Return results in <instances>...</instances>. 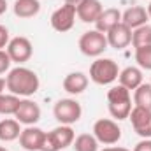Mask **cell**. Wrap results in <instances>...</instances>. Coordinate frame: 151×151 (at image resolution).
Masks as SVG:
<instances>
[{
    "label": "cell",
    "instance_id": "obj_1",
    "mask_svg": "<svg viewBox=\"0 0 151 151\" xmlns=\"http://www.w3.org/2000/svg\"><path fill=\"white\" fill-rule=\"evenodd\" d=\"M5 88L9 90V93L28 99L32 95H35L40 88V81L39 76L23 65H18L14 69H11L5 76Z\"/></svg>",
    "mask_w": 151,
    "mask_h": 151
},
{
    "label": "cell",
    "instance_id": "obj_2",
    "mask_svg": "<svg viewBox=\"0 0 151 151\" xmlns=\"http://www.w3.org/2000/svg\"><path fill=\"white\" fill-rule=\"evenodd\" d=\"M107 109L109 114L116 121L128 119L130 111H132V95L130 90H127L121 84H114L107 91Z\"/></svg>",
    "mask_w": 151,
    "mask_h": 151
},
{
    "label": "cell",
    "instance_id": "obj_3",
    "mask_svg": "<svg viewBox=\"0 0 151 151\" xmlns=\"http://www.w3.org/2000/svg\"><path fill=\"white\" fill-rule=\"evenodd\" d=\"M76 139V132L72 125H58L51 132H46L40 151H62L69 146H72Z\"/></svg>",
    "mask_w": 151,
    "mask_h": 151
},
{
    "label": "cell",
    "instance_id": "obj_4",
    "mask_svg": "<svg viewBox=\"0 0 151 151\" xmlns=\"http://www.w3.org/2000/svg\"><path fill=\"white\" fill-rule=\"evenodd\" d=\"M119 76V67L113 58H97L90 65V79L99 86L113 84Z\"/></svg>",
    "mask_w": 151,
    "mask_h": 151
},
{
    "label": "cell",
    "instance_id": "obj_5",
    "mask_svg": "<svg viewBox=\"0 0 151 151\" xmlns=\"http://www.w3.org/2000/svg\"><path fill=\"white\" fill-rule=\"evenodd\" d=\"M77 46H79V51L84 56H90V58H99L109 47L106 34H102L99 30H88V32H84L79 37Z\"/></svg>",
    "mask_w": 151,
    "mask_h": 151
},
{
    "label": "cell",
    "instance_id": "obj_6",
    "mask_svg": "<svg viewBox=\"0 0 151 151\" xmlns=\"http://www.w3.org/2000/svg\"><path fill=\"white\" fill-rule=\"evenodd\" d=\"M53 114L60 125H74L83 116V107L76 99H60L53 107Z\"/></svg>",
    "mask_w": 151,
    "mask_h": 151
},
{
    "label": "cell",
    "instance_id": "obj_7",
    "mask_svg": "<svg viewBox=\"0 0 151 151\" xmlns=\"http://www.w3.org/2000/svg\"><path fill=\"white\" fill-rule=\"evenodd\" d=\"M93 135L99 141V144L113 146L121 139V128H119L116 119L100 118L93 123Z\"/></svg>",
    "mask_w": 151,
    "mask_h": 151
},
{
    "label": "cell",
    "instance_id": "obj_8",
    "mask_svg": "<svg viewBox=\"0 0 151 151\" xmlns=\"http://www.w3.org/2000/svg\"><path fill=\"white\" fill-rule=\"evenodd\" d=\"M7 53L12 60V63H18V65H23L27 63L32 55H34V46L30 42L28 37H23V35H18V37H12L7 44Z\"/></svg>",
    "mask_w": 151,
    "mask_h": 151
},
{
    "label": "cell",
    "instance_id": "obj_9",
    "mask_svg": "<svg viewBox=\"0 0 151 151\" xmlns=\"http://www.w3.org/2000/svg\"><path fill=\"white\" fill-rule=\"evenodd\" d=\"M76 5H70V4H63L60 5L53 14H51V27L53 30L60 32V34H65L69 30H72L76 23Z\"/></svg>",
    "mask_w": 151,
    "mask_h": 151
},
{
    "label": "cell",
    "instance_id": "obj_10",
    "mask_svg": "<svg viewBox=\"0 0 151 151\" xmlns=\"http://www.w3.org/2000/svg\"><path fill=\"white\" fill-rule=\"evenodd\" d=\"M134 132L142 137V139H151V109H144V107H137L134 106L130 116H128Z\"/></svg>",
    "mask_w": 151,
    "mask_h": 151
},
{
    "label": "cell",
    "instance_id": "obj_11",
    "mask_svg": "<svg viewBox=\"0 0 151 151\" xmlns=\"http://www.w3.org/2000/svg\"><path fill=\"white\" fill-rule=\"evenodd\" d=\"M14 118L21 123V125H35L39 119H40V107H39L37 102L30 100V99H21L16 113H14Z\"/></svg>",
    "mask_w": 151,
    "mask_h": 151
},
{
    "label": "cell",
    "instance_id": "obj_12",
    "mask_svg": "<svg viewBox=\"0 0 151 151\" xmlns=\"http://www.w3.org/2000/svg\"><path fill=\"white\" fill-rule=\"evenodd\" d=\"M44 135H46V132L42 128H39L35 125H30V127L21 130V134H19V146L27 151H40Z\"/></svg>",
    "mask_w": 151,
    "mask_h": 151
},
{
    "label": "cell",
    "instance_id": "obj_13",
    "mask_svg": "<svg viewBox=\"0 0 151 151\" xmlns=\"http://www.w3.org/2000/svg\"><path fill=\"white\" fill-rule=\"evenodd\" d=\"M107 44L114 49H125L132 44V28H128L125 23H118L107 34Z\"/></svg>",
    "mask_w": 151,
    "mask_h": 151
},
{
    "label": "cell",
    "instance_id": "obj_14",
    "mask_svg": "<svg viewBox=\"0 0 151 151\" xmlns=\"http://www.w3.org/2000/svg\"><path fill=\"white\" fill-rule=\"evenodd\" d=\"M102 11H104V5L100 0H83L76 7L77 19H81L83 23H95L102 14Z\"/></svg>",
    "mask_w": 151,
    "mask_h": 151
},
{
    "label": "cell",
    "instance_id": "obj_15",
    "mask_svg": "<svg viewBox=\"0 0 151 151\" xmlns=\"http://www.w3.org/2000/svg\"><path fill=\"white\" fill-rule=\"evenodd\" d=\"M148 19H150L148 11L142 5H132L125 12H121V23H125L132 30H135L142 25H148Z\"/></svg>",
    "mask_w": 151,
    "mask_h": 151
},
{
    "label": "cell",
    "instance_id": "obj_16",
    "mask_svg": "<svg viewBox=\"0 0 151 151\" xmlns=\"http://www.w3.org/2000/svg\"><path fill=\"white\" fill-rule=\"evenodd\" d=\"M88 83H90V79L84 72H70L63 77L62 86L69 95H81L88 88Z\"/></svg>",
    "mask_w": 151,
    "mask_h": 151
},
{
    "label": "cell",
    "instance_id": "obj_17",
    "mask_svg": "<svg viewBox=\"0 0 151 151\" xmlns=\"http://www.w3.org/2000/svg\"><path fill=\"white\" fill-rule=\"evenodd\" d=\"M118 23H121V11L116 7H109V9H104L102 14L99 16V19L95 21V30L107 34Z\"/></svg>",
    "mask_w": 151,
    "mask_h": 151
},
{
    "label": "cell",
    "instance_id": "obj_18",
    "mask_svg": "<svg viewBox=\"0 0 151 151\" xmlns=\"http://www.w3.org/2000/svg\"><path fill=\"white\" fill-rule=\"evenodd\" d=\"M118 81H119L118 84H121L127 90L134 91L135 88H139L142 84V69H139V67H125L123 70H119Z\"/></svg>",
    "mask_w": 151,
    "mask_h": 151
},
{
    "label": "cell",
    "instance_id": "obj_19",
    "mask_svg": "<svg viewBox=\"0 0 151 151\" xmlns=\"http://www.w3.org/2000/svg\"><path fill=\"white\" fill-rule=\"evenodd\" d=\"M19 134H21V123L16 118L0 119V141L2 142H12L19 139Z\"/></svg>",
    "mask_w": 151,
    "mask_h": 151
},
{
    "label": "cell",
    "instance_id": "obj_20",
    "mask_svg": "<svg viewBox=\"0 0 151 151\" xmlns=\"http://www.w3.org/2000/svg\"><path fill=\"white\" fill-rule=\"evenodd\" d=\"M12 11L18 18L28 19L40 12V2L39 0H16L12 5Z\"/></svg>",
    "mask_w": 151,
    "mask_h": 151
},
{
    "label": "cell",
    "instance_id": "obj_21",
    "mask_svg": "<svg viewBox=\"0 0 151 151\" xmlns=\"http://www.w3.org/2000/svg\"><path fill=\"white\" fill-rule=\"evenodd\" d=\"M19 102H21V97L12 95V93H2L0 95V114L2 116H14Z\"/></svg>",
    "mask_w": 151,
    "mask_h": 151
},
{
    "label": "cell",
    "instance_id": "obj_22",
    "mask_svg": "<svg viewBox=\"0 0 151 151\" xmlns=\"http://www.w3.org/2000/svg\"><path fill=\"white\" fill-rule=\"evenodd\" d=\"M134 106L151 109V84L142 83L139 88L134 90Z\"/></svg>",
    "mask_w": 151,
    "mask_h": 151
},
{
    "label": "cell",
    "instance_id": "obj_23",
    "mask_svg": "<svg viewBox=\"0 0 151 151\" xmlns=\"http://www.w3.org/2000/svg\"><path fill=\"white\" fill-rule=\"evenodd\" d=\"M74 151H99V141L93 134H79L72 142Z\"/></svg>",
    "mask_w": 151,
    "mask_h": 151
},
{
    "label": "cell",
    "instance_id": "obj_24",
    "mask_svg": "<svg viewBox=\"0 0 151 151\" xmlns=\"http://www.w3.org/2000/svg\"><path fill=\"white\" fill-rule=\"evenodd\" d=\"M132 46H134V49L151 46V25H142V27L132 30Z\"/></svg>",
    "mask_w": 151,
    "mask_h": 151
},
{
    "label": "cell",
    "instance_id": "obj_25",
    "mask_svg": "<svg viewBox=\"0 0 151 151\" xmlns=\"http://www.w3.org/2000/svg\"><path fill=\"white\" fill-rule=\"evenodd\" d=\"M135 62H137L139 69L151 70V46L135 47Z\"/></svg>",
    "mask_w": 151,
    "mask_h": 151
},
{
    "label": "cell",
    "instance_id": "obj_26",
    "mask_svg": "<svg viewBox=\"0 0 151 151\" xmlns=\"http://www.w3.org/2000/svg\"><path fill=\"white\" fill-rule=\"evenodd\" d=\"M11 63H12V60H11V56L7 53V49H0V74L9 72L11 70Z\"/></svg>",
    "mask_w": 151,
    "mask_h": 151
},
{
    "label": "cell",
    "instance_id": "obj_27",
    "mask_svg": "<svg viewBox=\"0 0 151 151\" xmlns=\"http://www.w3.org/2000/svg\"><path fill=\"white\" fill-rule=\"evenodd\" d=\"M9 40H11V35H9L7 27L0 25V49H5L7 44H9Z\"/></svg>",
    "mask_w": 151,
    "mask_h": 151
},
{
    "label": "cell",
    "instance_id": "obj_28",
    "mask_svg": "<svg viewBox=\"0 0 151 151\" xmlns=\"http://www.w3.org/2000/svg\"><path fill=\"white\" fill-rule=\"evenodd\" d=\"M134 151H151V139H142V141H139V142L134 146Z\"/></svg>",
    "mask_w": 151,
    "mask_h": 151
},
{
    "label": "cell",
    "instance_id": "obj_29",
    "mask_svg": "<svg viewBox=\"0 0 151 151\" xmlns=\"http://www.w3.org/2000/svg\"><path fill=\"white\" fill-rule=\"evenodd\" d=\"M102 151H128L127 148H121V146H107V148H104Z\"/></svg>",
    "mask_w": 151,
    "mask_h": 151
},
{
    "label": "cell",
    "instance_id": "obj_30",
    "mask_svg": "<svg viewBox=\"0 0 151 151\" xmlns=\"http://www.w3.org/2000/svg\"><path fill=\"white\" fill-rule=\"evenodd\" d=\"M7 0H0V16L2 14H5V11H7Z\"/></svg>",
    "mask_w": 151,
    "mask_h": 151
},
{
    "label": "cell",
    "instance_id": "obj_31",
    "mask_svg": "<svg viewBox=\"0 0 151 151\" xmlns=\"http://www.w3.org/2000/svg\"><path fill=\"white\" fill-rule=\"evenodd\" d=\"M4 90H5V77H0V95L4 93Z\"/></svg>",
    "mask_w": 151,
    "mask_h": 151
},
{
    "label": "cell",
    "instance_id": "obj_32",
    "mask_svg": "<svg viewBox=\"0 0 151 151\" xmlns=\"http://www.w3.org/2000/svg\"><path fill=\"white\" fill-rule=\"evenodd\" d=\"M81 2H83V0H65V4H70V5H76V7H77Z\"/></svg>",
    "mask_w": 151,
    "mask_h": 151
},
{
    "label": "cell",
    "instance_id": "obj_33",
    "mask_svg": "<svg viewBox=\"0 0 151 151\" xmlns=\"http://www.w3.org/2000/svg\"><path fill=\"white\" fill-rule=\"evenodd\" d=\"M146 11H148V16H150V19H151V0H150V4H148V7H146Z\"/></svg>",
    "mask_w": 151,
    "mask_h": 151
},
{
    "label": "cell",
    "instance_id": "obj_34",
    "mask_svg": "<svg viewBox=\"0 0 151 151\" xmlns=\"http://www.w3.org/2000/svg\"><path fill=\"white\" fill-rule=\"evenodd\" d=\"M0 151H7V150H5V148H4V146H0Z\"/></svg>",
    "mask_w": 151,
    "mask_h": 151
},
{
    "label": "cell",
    "instance_id": "obj_35",
    "mask_svg": "<svg viewBox=\"0 0 151 151\" xmlns=\"http://www.w3.org/2000/svg\"><path fill=\"white\" fill-rule=\"evenodd\" d=\"M150 84H151V79H150Z\"/></svg>",
    "mask_w": 151,
    "mask_h": 151
}]
</instances>
